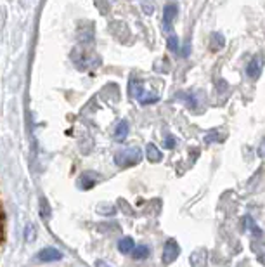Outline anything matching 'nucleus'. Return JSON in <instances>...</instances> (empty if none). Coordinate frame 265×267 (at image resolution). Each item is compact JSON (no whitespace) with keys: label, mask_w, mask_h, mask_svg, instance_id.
<instances>
[{"label":"nucleus","mask_w":265,"mask_h":267,"mask_svg":"<svg viewBox=\"0 0 265 267\" xmlns=\"http://www.w3.org/2000/svg\"><path fill=\"white\" fill-rule=\"evenodd\" d=\"M210 47L213 49V51H217V49L224 47V37H222L220 33H213V35H212V44H210Z\"/></svg>","instance_id":"11"},{"label":"nucleus","mask_w":265,"mask_h":267,"mask_svg":"<svg viewBox=\"0 0 265 267\" xmlns=\"http://www.w3.org/2000/svg\"><path fill=\"white\" fill-rule=\"evenodd\" d=\"M258 156L265 158V139L260 143V146H258Z\"/></svg>","instance_id":"16"},{"label":"nucleus","mask_w":265,"mask_h":267,"mask_svg":"<svg viewBox=\"0 0 265 267\" xmlns=\"http://www.w3.org/2000/svg\"><path fill=\"white\" fill-rule=\"evenodd\" d=\"M96 267H111V266H107V264L104 262V260H97V262H96Z\"/></svg>","instance_id":"19"},{"label":"nucleus","mask_w":265,"mask_h":267,"mask_svg":"<svg viewBox=\"0 0 265 267\" xmlns=\"http://www.w3.org/2000/svg\"><path fill=\"white\" fill-rule=\"evenodd\" d=\"M255 250H257L258 255H260V257H262V260L265 262V246H260V250H258V248H255Z\"/></svg>","instance_id":"18"},{"label":"nucleus","mask_w":265,"mask_h":267,"mask_svg":"<svg viewBox=\"0 0 265 267\" xmlns=\"http://www.w3.org/2000/svg\"><path fill=\"white\" fill-rule=\"evenodd\" d=\"M146 154H147V160L151 161V163H158V161H161V158H163L161 151H159L153 143L146 146Z\"/></svg>","instance_id":"7"},{"label":"nucleus","mask_w":265,"mask_h":267,"mask_svg":"<svg viewBox=\"0 0 265 267\" xmlns=\"http://www.w3.org/2000/svg\"><path fill=\"white\" fill-rule=\"evenodd\" d=\"M99 182V174L96 172H83L80 176V187L81 189H90Z\"/></svg>","instance_id":"5"},{"label":"nucleus","mask_w":265,"mask_h":267,"mask_svg":"<svg viewBox=\"0 0 265 267\" xmlns=\"http://www.w3.org/2000/svg\"><path fill=\"white\" fill-rule=\"evenodd\" d=\"M168 49H170V51H177V49H179V38L170 37L168 38Z\"/></svg>","instance_id":"15"},{"label":"nucleus","mask_w":265,"mask_h":267,"mask_svg":"<svg viewBox=\"0 0 265 267\" xmlns=\"http://www.w3.org/2000/svg\"><path fill=\"white\" fill-rule=\"evenodd\" d=\"M133 248H135V245H133V239L132 238H122L120 239V243H118V250L122 253H130L133 252Z\"/></svg>","instance_id":"9"},{"label":"nucleus","mask_w":265,"mask_h":267,"mask_svg":"<svg viewBox=\"0 0 265 267\" xmlns=\"http://www.w3.org/2000/svg\"><path fill=\"white\" fill-rule=\"evenodd\" d=\"M147 255H149V248H147L146 245H140V246H135V248H133V259L142 260V259H146Z\"/></svg>","instance_id":"10"},{"label":"nucleus","mask_w":265,"mask_h":267,"mask_svg":"<svg viewBox=\"0 0 265 267\" xmlns=\"http://www.w3.org/2000/svg\"><path fill=\"white\" fill-rule=\"evenodd\" d=\"M25 239H26V241H33V239H35V226H33V224H28V226H26Z\"/></svg>","instance_id":"12"},{"label":"nucleus","mask_w":265,"mask_h":267,"mask_svg":"<svg viewBox=\"0 0 265 267\" xmlns=\"http://www.w3.org/2000/svg\"><path fill=\"white\" fill-rule=\"evenodd\" d=\"M40 213H42V219H44V220H49V217H51V208H49V205H47V202H45V200H42Z\"/></svg>","instance_id":"14"},{"label":"nucleus","mask_w":265,"mask_h":267,"mask_svg":"<svg viewBox=\"0 0 265 267\" xmlns=\"http://www.w3.org/2000/svg\"><path fill=\"white\" fill-rule=\"evenodd\" d=\"M127 136H129V123L127 121H120L116 125V128H114V141L122 143V141L127 139Z\"/></svg>","instance_id":"8"},{"label":"nucleus","mask_w":265,"mask_h":267,"mask_svg":"<svg viewBox=\"0 0 265 267\" xmlns=\"http://www.w3.org/2000/svg\"><path fill=\"white\" fill-rule=\"evenodd\" d=\"M37 259L40 260V262H54V260H61V259H63V253L59 252L57 248L47 246V248H44L40 253H38Z\"/></svg>","instance_id":"3"},{"label":"nucleus","mask_w":265,"mask_h":267,"mask_svg":"<svg viewBox=\"0 0 265 267\" xmlns=\"http://www.w3.org/2000/svg\"><path fill=\"white\" fill-rule=\"evenodd\" d=\"M260 71H262V61L258 58H253L250 61V64L246 66V73L250 78H253V80H257L258 77H260Z\"/></svg>","instance_id":"6"},{"label":"nucleus","mask_w":265,"mask_h":267,"mask_svg":"<svg viewBox=\"0 0 265 267\" xmlns=\"http://www.w3.org/2000/svg\"><path fill=\"white\" fill-rule=\"evenodd\" d=\"M165 146H166V148H173V146H175V139H173V137H166Z\"/></svg>","instance_id":"17"},{"label":"nucleus","mask_w":265,"mask_h":267,"mask_svg":"<svg viewBox=\"0 0 265 267\" xmlns=\"http://www.w3.org/2000/svg\"><path fill=\"white\" fill-rule=\"evenodd\" d=\"M179 253H181V246H179V243L175 241V239H168V241L165 243V248H163V264H172L173 260L179 257Z\"/></svg>","instance_id":"2"},{"label":"nucleus","mask_w":265,"mask_h":267,"mask_svg":"<svg viewBox=\"0 0 265 267\" xmlns=\"http://www.w3.org/2000/svg\"><path fill=\"white\" fill-rule=\"evenodd\" d=\"M177 11H179V9H177L175 4H166L165 9H163V28H165L166 31L172 28V23L177 16Z\"/></svg>","instance_id":"4"},{"label":"nucleus","mask_w":265,"mask_h":267,"mask_svg":"<svg viewBox=\"0 0 265 267\" xmlns=\"http://www.w3.org/2000/svg\"><path fill=\"white\" fill-rule=\"evenodd\" d=\"M179 97H181L182 101H186V103H187V106H191L192 110H196V106H198V104H196V99L192 97V95H189V94H179Z\"/></svg>","instance_id":"13"},{"label":"nucleus","mask_w":265,"mask_h":267,"mask_svg":"<svg viewBox=\"0 0 265 267\" xmlns=\"http://www.w3.org/2000/svg\"><path fill=\"white\" fill-rule=\"evenodd\" d=\"M140 160H142V154L139 148H127L114 154V161L118 167H132V165L140 163Z\"/></svg>","instance_id":"1"}]
</instances>
